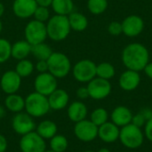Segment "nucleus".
Listing matches in <instances>:
<instances>
[{
    "instance_id": "nucleus-1",
    "label": "nucleus",
    "mask_w": 152,
    "mask_h": 152,
    "mask_svg": "<svg viewBox=\"0 0 152 152\" xmlns=\"http://www.w3.org/2000/svg\"><path fill=\"white\" fill-rule=\"evenodd\" d=\"M121 60L127 69L140 72L150 62V53L142 44L132 43L123 49Z\"/></svg>"
},
{
    "instance_id": "nucleus-2",
    "label": "nucleus",
    "mask_w": 152,
    "mask_h": 152,
    "mask_svg": "<svg viewBox=\"0 0 152 152\" xmlns=\"http://www.w3.org/2000/svg\"><path fill=\"white\" fill-rule=\"evenodd\" d=\"M47 37L55 42H60L66 39L70 31V26L68 16L54 14L45 23Z\"/></svg>"
},
{
    "instance_id": "nucleus-3",
    "label": "nucleus",
    "mask_w": 152,
    "mask_h": 152,
    "mask_svg": "<svg viewBox=\"0 0 152 152\" xmlns=\"http://www.w3.org/2000/svg\"><path fill=\"white\" fill-rule=\"evenodd\" d=\"M50 105L47 96H45L37 92L30 93L25 98V112L33 118H42L50 111Z\"/></svg>"
},
{
    "instance_id": "nucleus-4",
    "label": "nucleus",
    "mask_w": 152,
    "mask_h": 152,
    "mask_svg": "<svg viewBox=\"0 0 152 152\" xmlns=\"http://www.w3.org/2000/svg\"><path fill=\"white\" fill-rule=\"evenodd\" d=\"M48 72L58 78L66 77L71 71V62L69 58L60 52H53L47 60Z\"/></svg>"
},
{
    "instance_id": "nucleus-5",
    "label": "nucleus",
    "mask_w": 152,
    "mask_h": 152,
    "mask_svg": "<svg viewBox=\"0 0 152 152\" xmlns=\"http://www.w3.org/2000/svg\"><path fill=\"white\" fill-rule=\"evenodd\" d=\"M118 139L125 147L135 150L142 145L144 134L140 127H137L131 123L121 127Z\"/></svg>"
},
{
    "instance_id": "nucleus-6",
    "label": "nucleus",
    "mask_w": 152,
    "mask_h": 152,
    "mask_svg": "<svg viewBox=\"0 0 152 152\" xmlns=\"http://www.w3.org/2000/svg\"><path fill=\"white\" fill-rule=\"evenodd\" d=\"M24 36L25 40L31 45L45 42L47 38L45 23L36 20L28 21L24 28Z\"/></svg>"
},
{
    "instance_id": "nucleus-7",
    "label": "nucleus",
    "mask_w": 152,
    "mask_h": 152,
    "mask_svg": "<svg viewBox=\"0 0 152 152\" xmlns=\"http://www.w3.org/2000/svg\"><path fill=\"white\" fill-rule=\"evenodd\" d=\"M71 71L77 82L88 83L96 77V64L91 60H81L72 67Z\"/></svg>"
},
{
    "instance_id": "nucleus-8",
    "label": "nucleus",
    "mask_w": 152,
    "mask_h": 152,
    "mask_svg": "<svg viewBox=\"0 0 152 152\" xmlns=\"http://www.w3.org/2000/svg\"><path fill=\"white\" fill-rule=\"evenodd\" d=\"M19 147L21 152H44L46 150V142L36 131H33L20 137Z\"/></svg>"
},
{
    "instance_id": "nucleus-9",
    "label": "nucleus",
    "mask_w": 152,
    "mask_h": 152,
    "mask_svg": "<svg viewBox=\"0 0 152 152\" xmlns=\"http://www.w3.org/2000/svg\"><path fill=\"white\" fill-rule=\"evenodd\" d=\"M89 93V97L94 100H103L107 98L111 93V84L110 80H106L98 77H95L86 86Z\"/></svg>"
},
{
    "instance_id": "nucleus-10",
    "label": "nucleus",
    "mask_w": 152,
    "mask_h": 152,
    "mask_svg": "<svg viewBox=\"0 0 152 152\" xmlns=\"http://www.w3.org/2000/svg\"><path fill=\"white\" fill-rule=\"evenodd\" d=\"M74 134L79 141L83 142H90L98 137V126L90 119L86 118L75 123Z\"/></svg>"
},
{
    "instance_id": "nucleus-11",
    "label": "nucleus",
    "mask_w": 152,
    "mask_h": 152,
    "mask_svg": "<svg viewBox=\"0 0 152 152\" xmlns=\"http://www.w3.org/2000/svg\"><path fill=\"white\" fill-rule=\"evenodd\" d=\"M12 128L17 134L22 136L36 130L34 118L27 112H19L14 114L12 118Z\"/></svg>"
},
{
    "instance_id": "nucleus-12",
    "label": "nucleus",
    "mask_w": 152,
    "mask_h": 152,
    "mask_svg": "<svg viewBox=\"0 0 152 152\" xmlns=\"http://www.w3.org/2000/svg\"><path fill=\"white\" fill-rule=\"evenodd\" d=\"M35 91L45 95L49 96L55 89L58 88L57 78L50 72L38 73L34 80Z\"/></svg>"
},
{
    "instance_id": "nucleus-13",
    "label": "nucleus",
    "mask_w": 152,
    "mask_h": 152,
    "mask_svg": "<svg viewBox=\"0 0 152 152\" xmlns=\"http://www.w3.org/2000/svg\"><path fill=\"white\" fill-rule=\"evenodd\" d=\"M21 77L16 73L15 70H7L3 73L0 78L1 90L7 95L16 94L21 86Z\"/></svg>"
},
{
    "instance_id": "nucleus-14",
    "label": "nucleus",
    "mask_w": 152,
    "mask_h": 152,
    "mask_svg": "<svg viewBox=\"0 0 152 152\" xmlns=\"http://www.w3.org/2000/svg\"><path fill=\"white\" fill-rule=\"evenodd\" d=\"M122 23L123 34L128 37L139 36L144 28V20L136 14H131L124 19Z\"/></svg>"
},
{
    "instance_id": "nucleus-15",
    "label": "nucleus",
    "mask_w": 152,
    "mask_h": 152,
    "mask_svg": "<svg viewBox=\"0 0 152 152\" xmlns=\"http://www.w3.org/2000/svg\"><path fill=\"white\" fill-rule=\"evenodd\" d=\"M37 7L36 0H14L12 3V12L20 19H28Z\"/></svg>"
},
{
    "instance_id": "nucleus-16",
    "label": "nucleus",
    "mask_w": 152,
    "mask_h": 152,
    "mask_svg": "<svg viewBox=\"0 0 152 152\" xmlns=\"http://www.w3.org/2000/svg\"><path fill=\"white\" fill-rule=\"evenodd\" d=\"M118 83L121 89L126 92H131L139 86L141 83V76L137 71L126 69L120 75Z\"/></svg>"
},
{
    "instance_id": "nucleus-17",
    "label": "nucleus",
    "mask_w": 152,
    "mask_h": 152,
    "mask_svg": "<svg viewBox=\"0 0 152 152\" xmlns=\"http://www.w3.org/2000/svg\"><path fill=\"white\" fill-rule=\"evenodd\" d=\"M47 98L50 109L53 110H61L68 107L69 102V95L68 92L61 88L55 89L49 96H47Z\"/></svg>"
},
{
    "instance_id": "nucleus-18",
    "label": "nucleus",
    "mask_w": 152,
    "mask_h": 152,
    "mask_svg": "<svg viewBox=\"0 0 152 152\" xmlns=\"http://www.w3.org/2000/svg\"><path fill=\"white\" fill-rule=\"evenodd\" d=\"M119 127L112 122H106L98 127V137L106 143H112L119 138Z\"/></svg>"
},
{
    "instance_id": "nucleus-19",
    "label": "nucleus",
    "mask_w": 152,
    "mask_h": 152,
    "mask_svg": "<svg viewBox=\"0 0 152 152\" xmlns=\"http://www.w3.org/2000/svg\"><path fill=\"white\" fill-rule=\"evenodd\" d=\"M88 110L86 105L81 101H75L68 105L67 115L70 121L77 123L86 118Z\"/></svg>"
},
{
    "instance_id": "nucleus-20",
    "label": "nucleus",
    "mask_w": 152,
    "mask_h": 152,
    "mask_svg": "<svg viewBox=\"0 0 152 152\" xmlns=\"http://www.w3.org/2000/svg\"><path fill=\"white\" fill-rule=\"evenodd\" d=\"M133 114L131 110L126 106H118L111 112V122L118 127H123L131 124Z\"/></svg>"
},
{
    "instance_id": "nucleus-21",
    "label": "nucleus",
    "mask_w": 152,
    "mask_h": 152,
    "mask_svg": "<svg viewBox=\"0 0 152 152\" xmlns=\"http://www.w3.org/2000/svg\"><path fill=\"white\" fill-rule=\"evenodd\" d=\"M4 105L8 111L16 114V113L21 112L24 110L25 98H23L21 95L18 94L17 93L12 94H7L4 99Z\"/></svg>"
},
{
    "instance_id": "nucleus-22",
    "label": "nucleus",
    "mask_w": 152,
    "mask_h": 152,
    "mask_svg": "<svg viewBox=\"0 0 152 152\" xmlns=\"http://www.w3.org/2000/svg\"><path fill=\"white\" fill-rule=\"evenodd\" d=\"M43 139L50 140L55 134H58V126L55 122L53 120L45 119L41 121L37 126L35 130Z\"/></svg>"
},
{
    "instance_id": "nucleus-23",
    "label": "nucleus",
    "mask_w": 152,
    "mask_h": 152,
    "mask_svg": "<svg viewBox=\"0 0 152 152\" xmlns=\"http://www.w3.org/2000/svg\"><path fill=\"white\" fill-rule=\"evenodd\" d=\"M31 45L24 40H18L12 45V57L17 61L27 59L31 54Z\"/></svg>"
},
{
    "instance_id": "nucleus-24",
    "label": "nucleus",
    "mask_w": 152,
    "mask_h": 152,
    "mask_svg": "<svg viewBox=\"0 0 152 152\" xmlns=\"http://www.w3.org/2000/svg\"><path fill=\"white\" fill-rule=\"evenodd\" d=\"M69 22L71 30L82 32L88 27V20L86 15L78 12H72L68 15Z\"/></svg>"
},
{
    "instance_id": "nucleus-25",
    "label": "nucleus",
    "mask_w": 152,
    "mask_h": 152,
    "mask_svg": "<svg viewBox=\"0 0 152 152\" xmlns=\"http://www.w3.org/2000/svg\"><path fill=\"white\" fill-rule=\"evenodd\" d=\"M51 7L55 14L68 16L74 12L73 0H53Z\"/></svg>"
},
{
    "instance_id": "nucleus-26",
    "label": "nucleus",
    "mask_w": 152,
    "mask_h": 152,
    "mask_svg": "<svg viewBox=\"0 0 152 152\" xmlns=\"http://www.w3.org/2000/svg\"><path fill=\"white\" fill-rule=\"evenodd\" d=\"M53 53L52 47L45 42L34 45L31 46V54L37 61H47Z\"/></svg>"
},
{
    "instance_id": "nucleus-27",
    "label": "nucleus",
    "mask_w": 152,
    "mask_h": 152,
    "mask_svg": "<svg viewBox=\"0 0 152 152\" xmlns=\"http://www.w3.org/2000/svg\"><path fill=\"white\" fill-rule=\"evenodd\" d=\"M116 74L115 67L110 62H101L96 65V77L110 80L114 77Z\"/></svg>"
},
{
    "instance_id": "nucleus-28",
    "label": "nucleus",
    "mask_w": 152,
    "mask_h": 152,
    "mask_svg": "<svg viewBox=\"0 0 152 152\" xmlns=\"http://www.w3.org/2000/svg\"><path fill=\"white\" fill-rule=\"evenodd\" d=\"M34 69H35L34 63L27 58L18 61L14 70L21 78H23V77H29L34 72Z\"/></svg>"
},
{
    "instance_id": "nucleus-29",
    "label": "nucleus",
    "mask_w": 152,
    "mask_h": 152,
    "mask_svg": "<svg viewBox=\"0 0 152 152\" xmlns=\"http://www.w3.org/2000/svg\"><path fill=\"white\" fill-rule=\"evenodd\" d=\"M49 145L53 151L65 152L69 147V142L66 136L57 134L49 140Z\"/></svg>"
},
{
    "instance_id": "nucleus-30",
    "label": "nucleus",
    "mask_w": 152,
    "mask_h": 152,
    "mask_svg": "<svg viewBox=\"0 0 152 152\" xmlns=\"http://www.w3.org/2000/svg\"><path fill=\"white\" fill-rule=\"evenodd\" d=\"M108 0H87V8L92 14L100 15L108 8Z\"/></svg>"
},
{
    "instance_id": "nucleus-31",
    "label": "nucleus",
    "mask_w": 152,
    "mask_h": 152,
    "mask_svg": "<svg viewBox=\"0 0 152 152\" xmlns=\"http://www.w3.org/2000/svg\"><path fill=\"white\" fill-rule=\"evenodd\" d=\"M108 118H109V113L103 108H97L94 110L90 115V120L98 127L103 125L104 123L108 122Z\"/></svg>"
},
{
    "instance_id": "nucleus-32",
    "label": "nucleus",
    "mask_w": 152,
    "mask_h": 152,
    "mask_svg": "<svg viewBox=\"0 0 152 152\" xmlns=\"http://www.w3.org/2000/svg\"><path fill=\"white\" fill-rule=\"evenodd\" d=\"M12 57V44L9 40L0 37V64Z\"/></svg>"
},
{
    "instance_id": "nucleus-33",
    "label": "nucleus",
    "mask_w": 152,
    "mask_h": 152,
    "mask_svg": "<svg viewBox=\"0 0 152 152\" xmlns=\"http://www.w3.org/2000/svg\"><path fill=\"white\" fill-rule=\"evenodd\" d=\"M34 20L46 23L47 20L50 19L51 17V13H50V10L49 7H45V6H38L37 7L34 14H33Z\"/></svg>"
},
{
    "instance_id": "nucleus-34",
    "label": "nucleus",
    "mask_w": 152,
    "mask_h": 152,
    "mask_svg": "<svg viewBox=\"0 0 152 152\" xmlns=\"http://www.w3.org/2000/svg\"><path fill=\"white\" fill-rule=\"evenodd\" d=\"M108 32L114 37L119 36L123 34V29H122V23L118 21H111L109 26H108Z\"/></svg>"
},
{
    "instance_id": "nucleus-35",
    "label": "nucleus",
    "mask_w": 152,
    "mask_h": 152,
    "mask_svg": "<svg viewBox=\"0 0 152 152\" xmlns=\"http://www.w3.org/2000/svg\"><path fill=\"white\" fill-rule=\"evenodd\" d=\"M146 122H147V119L145 118V117L142 114V112H139V113H137V114L133 116L131 123L133 125H134L135 126L142 128L143 126H145Z\"/></svg>"
},
{
    "instance_id": "nucleus-36",
    "label": "nucleus",
    "mask_w": 152,
    "mask_h": 152,
    "mask_svg": "<svg viewBox=\"0 0 152 152\" xmlns=\"http://www.w3.org/2000/svg\"><path fill=\"white\" fill-rule=\"evenodd\" d=\"M35 69L38 73H45L48 72V63L47 61H37Z\"/></svg>"
},
{
    "instance_id": "nucleus-37",
    "label": "nucleus",
    "mask_w": 152,
    "mask_h": 152,
    "mask_svg": "<svg viewBox=\"0 0 152 152\" xmlns=\"http://www.w3.org/2000/svg\"><path fill=\"white\" fill-rule=\"evenodd\" d=\"M77 97L80 100H86L87 98H89V93H88V89L86 86H80L77 89L76 92Z\"/></svg>"
},
{
    "instance_id": "nucleus-38",
    "label": "nucleus",
    "mask_w": 152,
    "mask_h": 152,
    "mask_svg": "<svg viewBox=\"0 0 152 152\" xmlns=\"http://www.w3.org/2000/svg\"><path fill=\"white\" fill-rule=\"evenodd\" d=\"M144 134L146 138L152 142V118L149 119L144 126Z\"/></svg>"
},
{
    "instance_id": "nucleus-39",
    "label": "nucleus",
    "mask_w": 152,
    "mask_h": 152,
    "mask_svg": "<svg viewBox=\"0 0 152 152\" xmlns=\"http://www.w3.org/2000/svg\"><path fill=\"white\" fill-rule=\"evenodd\" d=\"M8 148V142L6 137L0 134V152H5Z\"/></svg>"
},
{
    "instance_id": "nucleus-40",
    "label": "nucleus",
    "mask_w": 152,
    "mask_h": 152,
    "mask_svg": "<svg viewBox=\"0 0 152 152\" xmlns=\"http://www.w3.org/2000/svg\"><path fill=\"white\" fill-rule=\"evenodd\" d=\"M143 71L145 72V74L147 75V77L152 80V62H149L146 65V67L144 68Z\"/></svg>"
},
{
    "instance_id": "nucleus-41",
    "label": "nucleus",
    "mask_w": 152,
    "mask_h": 152,
    "mask_svg": "<svg viewBox=\"0 0 152 152\" xmlns=\"http://www.w3.org/2000/svg\"><path fill=\"white\" fill-rule=\"evenodd\" d=\"M38 6H45V7H50L52 4L53 0H36Z\"/></svg>"
},
{
    "instance_id": "nucleus-42",
    "label": "nucleus",
    "mask_w": 152,
    "mask_h": 152,
    "mask_svg": "<svg viewBox=\"0 0 152 152\" xmlns=\"http://www.w3.org/2000/svg\"><path fill=\"white\" fill-rule=\"evenodd\" d=\"M142 114L145 117V118L147 119V121L149 120V119H151L152 118V110L151 109H149V108H147V109H144V110H142Z\"/></svg>"
},
{
    "instance_id": "nucleus-43",
    "label": "nucleus",
    "mask_w": 152,
    "mask_h": 152,
    "mask_svg": "<svg viewBox=\"0 0 152 152\" xmlns=\"http://www.w3.org/2000/svg\"><path fill=\"white\" fill-rule=\"evenodd\" d=\"M6 109H5V107L4 106H1L0 105V119H3L4 117H5V115H6Z\"/></svg>"
},
{
    "instance_id": "nucleus-44",
    "label": "nucleus",
    "mask_w": 152,
    "mask_h": 152,
    "mask_svg": "<svg viewBox=\"0 0 152 152\" xmlns=\"http://www.w3.org/2000/svg\"><path fill=\"white\" fill-rule=\"evenodd\" d=\"M4 5L3 3L0 2V18L4 15Z\"/></svg>"
},
{
    "instance_id": "nucleus-45",
    "label": "nucleus",
    "mask_w": 152,
    "mask_h": 152,
    "mask_svg": "<svg viewBox=\"0 0 152 152\" xmlns=\"http://www.w3.org/2000/svg\"><path fill=\"white\" fill-rule=\"evenodd\" d=\"M97 152H111L109 149H107V148H102V149H100L99 151Z\"/></svg>"
},
{
    "instance_id": "nucleus-46",
    "label": "nucleus",
    "mask_w": 152,
    "mask_h": 152,
    "mask_svg": "<svg viewBox=\"0 0 152 152\" xmlns=\"http://www.w3.org/2000/svg\"><path fill=\"white\" fill-rule=\"evenodd\" d=\"M2 30H3V23H2V21L0 20V34L2 33Z\"/></svg>"
},
{
    "instance_id": "nucleus-47",
    "label": "nucleus",
    "mask_w": 152,
    "mask_h": 152,
    "mask_svg": "<svg viewBox=\"0 0 152 152\" xmlns=\"http://www.w3.org/2000/svg\"><path fill=\"white\" fill-rule=\"evenodd\" d=\"M44 152H54V151H53L52 150H45Z\"/></svg>"
},
{
    "instance_id": "nucleus-48",
    "label": "nucleus",
    "mask_w": 152,
    "mask_h": 152,
    "mask_svg": "<svg viewBox=\"0 0 152 152\" xmlns=\"http://www.w3.org/2000/svg\"><path fill=\"white\" fill-rule=\"evenodd\" d=\"M84 152H95V151H84Z\"/></svg>"
},
{
    "instance_id": "nucleus-49",
    "label": "nucleus",
    "mask_w": 152,
    "mask_h": 152,
    "mask_svg": "<svg viewBox=\"0 0 152 152\" xmlns=\"http://www.w3.org/2000/svg\"><path fill=\"white\" fill-rule=\"evenodd\" d=\"M151 94H152V86H151Z\"/></svg>"
},
{
    "instance_id": "nucleus-50",
    "label": "nucleus",
    "mask_w": 152,
    "mask_h": 152,
    "mask_svg": "<svg viewBox=\"0 0 152 152\" xmlns=\"http://www.w3.org/2000/svg\"><path fill=\"white\" fill-rule=\"evenodd\" d=\"M5 152H6V151H5Z\"/></svg>"
}]
</instances>
